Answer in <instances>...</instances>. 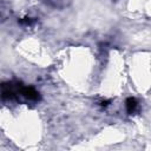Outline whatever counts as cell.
<instances>
[{
	"label": "cell",
	"mask_w": 151,
	"mask_h": 151,
	"mask_svg": "<svg viewBox=\"0 0 151 151\" xmlns=\"http://www.w3.org/2000/svg\"><path fill=\"white\" fill-rule=\"evenodd\" d=\"M136 107H137V100L134 98H127V100H126V110H127V112L129 113L134 112Z\"/></svg>",
	"instance_id": "2"
},
{
	"label": "cell",
	"mask_w": 151,
	"mask_h": 151,
	"mask_svg": "<svg viewBox=\"0 0 151 151\" xmlns=\"http://www.w3.org/2000/svg\"><path fill=\"white\" fill-rule=\"evenodd\" d=\"M21 94L29 99V100H37L38 97H39V93L33 88V87H22L21 88Z\"/></svg>",
	"instance_id": "1"
}]
</instances>
